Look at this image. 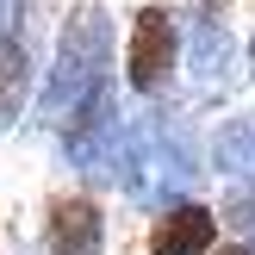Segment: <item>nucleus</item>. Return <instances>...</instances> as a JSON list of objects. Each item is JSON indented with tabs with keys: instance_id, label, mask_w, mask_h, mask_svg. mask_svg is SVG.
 <instances>
[{
	"instance_id": "9d476101",
	"label": "nucleus",
	"mask_w": 255,
	"mask_h": 255,
	"mask_svg": "<svg viewBox=\"0 0 255 255\" xmlns=\"http://www.w3.org/2000/svg\"><path fill=\"white\" fill-rule=\"evenodd\" d=\"M218 255H255V249H243V243H231V249H218Z\"/></svg>"
},
{
	"instance_id": "1a4fd4ad",
	"label": "nucleus",
	"mask_w": 255,
	"mask_h": 255,
	"mask_svg": "<svg viewBox=\"0 0 255 255\" xmlns=\"http://www.w3.org/2000/svg\"><path fill=\"white\" fill-rule=\"evenodd\" d=\"M12 6H19V0H0V25H6V19H12Z\"/></svg>"
},
{
	"instance_id": "6e6552de",
	"label": "nucleus",
	"mask_w": 255,
	"mask_h": 255,
	"mask_svg": "<svg viewBox=\"0 0 255 255\" xmlns=\"http://www.w3.org/2000/svg\"><path fill=\"white\" fill-rule=\"evenodd\" d=\"M224 224H237V231H255V199H249V193H237L231 206H224Z\"/></svg>"
},
{
	"instance_id": "9b49d317",
	"label": "nucleus",
	"mask_w": 255,
	"mask_h": 255,
	"mask_svg": "<svg viewBox=\"0 0 255 255\" xmlns=\"http://www.w3.org/2000/svg\"><path fill=\"white\" fill-rule=\"evenodd\" d=\"M249 56H255V44H249Z\"/></svg>"
},
{
	"instance_id": "f257e3e1",
	"label": "nucleus",
	"mask_w": 255,
	"mask_h": 255,
	"mask_svg": "<svg viewBox=\"0 0 255 255\" xmlns=\"http://www.w3.org/2000/svg\"><path fill=\"white\" fill-rule=\"evenodd\" d=\"M106 69H112V19L106 6H75L62 19V37H56V69H50V87L37 100L44 125H69L87 100L106 87Z\"/></svg>"
},
{
	"instance_id": "f03ea898",
	"label": "nucleus",
	"mask_w": 255,
	"mask_h": 255,
	"mask_svg": "<svg viewBox=\"0 0 255 255\" xmlns=\"http://www.w3.org/2000/svg\"><path fill=\"white\" fill-rule=\"evenodd\" d=\"M174 56H181V31H174L168 6H137L131 12V37H125V81L137 94H162L174 75Z\"/></svg>"
},
{
	"instance_id": "20e7f679",
	"label": "nucleus",
	"mask_w": 255,
	"mask_h": 255,
	"mask_svg": "<svg viewBox=\"0 0 255 255\" xmlns=\"http://www.w3.org/2000/svg\"><path fill=\"white\" fill-rule=\"evenodd\" d=\"M25 100H31V6L19 0L0 25V119H19Z\"/></svg>"
},
{
	"instance_id": "423d86ee",
	"label": "nucleus",
	"mask_w": 255,
	"mask_h": 255,
	"mask_svg": "<svg viewBox=\"0 0 255 255\" xmlns=\"http://www.w3.org/2000/svg\"><path fill=\"white\" fill-rule=\"evenodd\" d=\"M212 243H218V212L206 206H174L149 231V255H206Z\"/></svg>"
},
{
	"instance_id": "7ed1b4c3",
	"label": "nucleus",
	"mask_w": 255,
	"mask_h": 255,
	"mask_svg": "<svg viewBox=\"0 0 255 255\" xmlns=\"http://www.w3.org/2000/svg\"><path fill=\"white\" fill-rule=\"evenodd\" d=\"M44 243H50V255H100V243H106L100 206L87 193H56L44 212Z\"/></svg>"
},
{
	"instance_id": "0eeeda50",
	"label": "nucleus",
	"mask_w": 255,
	"mask_h": 255,
	"mask_svg": "<svg viewBox=\"0 0 255 255\" xmlns=\"http://www.w3.org/2000/svg\"><path fill=\"white\" fill-rule=\"evenodd\" d=\"M212 162L224 174H255V119H224L212 137Z\"/></svg>"
},
{
	"instance_id": "39448f33",
	"label": "nucleus",
	"mask_w": 255,
	"mask_h": 255,
	"mask_svg": "<svg viewBox=\"0 0 255 255\" xmlns=\"http://www.w3.org/2000/svg\"><path fill=\"white\" fill-rule=\"evenodd\" d=\"M231 56H237V37H231L224 6L218 0L193 6V19H187V62H193V75L199 81H224L231 75Z\"/></svg>"
}]
</instances>
